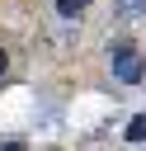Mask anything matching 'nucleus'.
Here are the masks:
<instances>
[{"label": "nucleus", "mask_w": 146, "mask_h": 151, "mask_svg": "<svg viewBox=\"0 0 146 151\" xmlns=\"http://www.w3.org/2000/svg\"><path fill=\"white\" fill-rule=\"evenodd\" d=\"M113 76H118L122 85H137V80L146 76V61H141L127 42H118V47H113Z\"/></svg>", "instance_id": "f257e3e1"}, {"label": "nucleus", "mask_w": 146, "mask_h": 151, "mask_svg": "<svg viewBox=\"0 0 146 151\" xmlns=\"http://www.w3.org/2000/svg\"><path fill=\"white\" fill-rule=\"evenodd\" d=\"M127 142H146V113H137L132 123H127V132H122Z\"/></svg>", "instance_id": "f03ea898"}, {"label": "nucleus", "mask_w": 146, "mask_h": 151, "mask_svg": "<svg viewBox=\"0 0 146 151\" xmlns=\"http://www.w3.org/2000/svg\"><path fill=\"white\" fill-rule=\"evenodd\" d=\"M85 5H89V0H57V14H66V19H71V14H80Z\"/></svg>", "instance_id": "7ed1b4c3"}, {"label": "nucleus", "mask_w": 146, "mask_h": 151, "mask_svg": "<svg viewBox=\"0 0 146 151\" xmlns=\"http://www.w3.org/2000/svg\"><path fill=\"white\" fill-rule=\"evenodd\" d=\"M0 151H24V146H19V142H5V146H0Z\"/></svg>", "instance_id": "20e7f679"}, {"label": "nucleus", "mask_w": 146, "mask_h": 151, "mask_svg": "<svg viewBox=\"0 0 146 151\" xmlns=\"http://www.w3.org/2000/svg\"><path fill=\"white\" fill-rule=\"evenodd\" d=\"M5 66H9V57H5V47H0V76H5Z\"/></svg>", "instance_id": "39448f33"}]
</instances>
